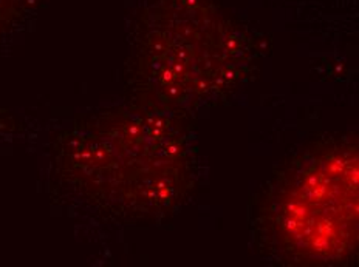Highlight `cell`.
<instances>
[{
    "instance_id": "cell-1",
    "label": "cell",
    "mask_w": 359,
    "mask_h": 267,
    "mask_svg": "<svg viewBox=\"0 0 359 267\" xmlns=\"http://www.w3.org/2000/svg\"><path fill=\"white\" fill-rule=\"evenodd\" d=\"M358 159L332 152L310 162L279 199V231L288 247L339 259L356 244Z\"/></svg>"
}]
</instances>
